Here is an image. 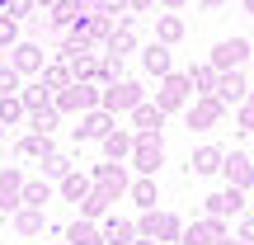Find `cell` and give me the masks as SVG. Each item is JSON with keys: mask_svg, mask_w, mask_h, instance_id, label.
Listing matches in <instances>:
<instances>
[{"mask_svg": "<svg viewBox=\"0 0 254 245\" xmlns=\"http://www.w3.org/2000/svg\"><path fill=\"white\" fill-rule=\"evenodd\" d=\"M52 104H57L62 113L99 109V104H104V85H99V81H71L66 90H57V94H52Z\"/></svg>", "mask_w": 254, "mask_h": 245, "instance_id": "obj_1", "label": "cell"}, {"mask_svg": "<svg viewBox=\"0 0 254 245\" xmlns=\"http://www.w3.org/2000/svg\"><path fill=\"white\" fill-rule=\"evenodd\" d=\"M113 127H118V113H113V109H104V104H99V109H85L80 127H75V142H104Z\"/></svg>", "mask_w": 254, "mask_h": 245, "instance_id": "obj_2", "label": "cell"}, {"mask_svg": "<svg viewBox=\"0 0 254 245\" xmlns=\"http://www.w3.org/2000/svg\"><path fill=\"white\" fill-rule=\"evenodd\" d=\"M189 94H193V81H189V76H179V71H170V76H160L155 104H160L165 113H174V109H184V104H189Z\"/></svg>", "mask_w": 254, "mask_h": 245, "instance_id": "obj_3", "label": "cell"}, {"mask_svg": "<svg viewBox=\"0 0 254 245\" xmlns=\"http://www.w3.org/2000/svg\"><path fill=\"white\" fill-rule=\"evenodd\" d=\"M221 118H226V104H221L217 94H198V99L189 104V127L193 132H212Z\"/></svg>", "mask_w": 254, "mask_h": 245, "instance_id": "obj_4", "label": "cell"}, {"mask_svg": "<svg viewBox=\"0 0 254 245\" xmlns=\"http://www.w3.org/2000/svg\"><path fill=\"white\" fill-rule=\"evenodd\" d=\"M250 57H254V43H245V38H221V43L212 47V66H217V71H236Z\"/></svg>", "mask_w": 254, "mask_h": 245, "instance_id": "obj_5", "label": "cell"}, {"mask_svg": "<svg viewBox=\"0 0 254 245\" xmlns=\"http://www.w3.org/2000/svg\"><path fill=\"white\" fill-rule=\"evenodd\" d=\"M141 99H146V90H141L136 81H113V85H104V109H113V113H132Z\"/></svg>", "mask_w": 254, "mask_h": 245, "instance_id": "obj_6", "label": "cell"}, {"mask_svg": "<svg viewBox=\"0 0 254 245\" xmlns=\"http://www.w3.org/2000/svg\"><path fill=\"white\" fill-rule=\"evenodd\" d=\"M136 231H141V236H155V241H179L184 222L174 217V212H155V208H146V217L136 222Z\"/></svg>", "mask_w": 254, "mask_h": 245, "instance_id": "obj_7", "label": "cell"}, {"mask_svg": "<svg viewBox=\"0 0 254 245\" xmlns=\"http://www.w3.org/2000/svg\"><path fill=\"white\" fill-rule=\"evenodd\" d=\"M127 161H132L141 174H155V170L165 165V146H160V137H141V132H136V146H132V156H127Z\"/></svg>", "mask_w": 254, "mask_h": 245, "instance_id": "obj_8", "label": "cell"}, {"mask_svg": "<svg viewBox=\"0 0 254 245\" xmlns=\"http://www.w3.org/2000/svg\"><path fill=\"white\" fill-rule=\"evenodd\" d=\"M9 66H14L19 76H38L47 66V52H43V43H24L19 38L14 47H9Z\"/></svg>", "mask_w": 254, "mask_h": 245, "instance_id": "obj_9", "label": "cell"}, {"mask_svg": "<svg viewBox=\"0 0 254 245\" xmlns=\"http://www.w3.org/2000/svg\"><path fill=\"white\" fill-rule=\"evenodd\" d=\"M94 189H99V193H109V198L118 203L123 193L132 189V179H127V170H123L118 161H109V165H99V170H94Z\"/></svg>", "mask_w": 254, "mask_h": 245, "instance_id": "obj_10", "label": "cell"}, {"mask_svg": "<svg viewBox=\"0 0 254 245\" xmlns=\"http://www.w3.org/2000/svg\"><path fill=\"white\" fill-rule=\"evenodd\" d=\"M221 174H226V184H236V189H254V165L245 151H226V161H221Z\"/></svg>", "mask_w": 254, "mask_h": 245, "instance_id": "obj_11", "label": "cell"}, {"mask_svg": "<svg viewBox=\"0 0 254 245\" xmlns=\"http://www.w3.org/2000/svg\"><path fill=\"white\" fill-rule=\"evenodd\" d=\"M19 208H24V174L5 165L0 170V212H19Z\"/></svg>", "mask_w": 254, "mask_h": 245, "instance_id": "obj_12", "label": "cell"}, {"mask_svg": "<svg viewBox=\"0 0 254 245\" xmlns=\"http://www.w3.org/2000/svg\"><path fill=\"white\" fill-rule=\"evenodd\" d=\"M160 127H165V109L155 99H141L132 109V132H141V137H160Z\"/></svg>", "mask_w": 254, "mask_h": 245, "instance_id": "obj_13", "label": "cell"}, {"mask_svg": "<svg viewBox=\"0 0 254 245\" xmlns=\"http://www.w3.org/2000/svg\"><path fill=\"white\" fill-rule=\"evenodd\" d=\"M240 208H245V189H236V184H226L221 193H212V198H207V212H212V217H236Z\"/></svg>", "mask_w": 254, "mask_h": 245, "instance_id": "obj_14", "label": "cell"}, {"mask_svg": "<svg viewBox=\"0 0 254 245\" xmlns=\"http://www.w3.org/2000/svg\"><path fill=\"white\" fill-rule=\"evenodd\" d=\"M217 94L221 104H245V94H250V85H245V76H240V66L236 71H221V81H217Z\"/></svg>", "mask_w": 254, "mask_h": 245, "instance_id": "obj_15", "label": "cell"}, {"mask_svg": "<svg viewBox=\"0 0 254 245\" xmlns=\"http://www.w3.org/2000/svg\"><path fill=\"white\" fill-rule=\"evenodd\" d=\"M141 66L155 76V81H160V76H170V71H174V66H170V43H160V38H155L151 47H141Z\"/></svg>", "mask_w": 254, "mask_h": 245, "instance_id": "obj_16", "label": "cell"}, {"mask_svg": "<svg viewBox=\"0 0 254 245\" xmlns=\"http://www.w3.org/2000/svg\"><path fill=\"white\" fill-rule=\"evenodd\" d=\"M221 161H226V151H221V146H198V151L189 156V170H193V174H217Z\"/></svg>", "mask_w": 254, "mask_h": 245, "instance_id": "obj_17", "label": "cell"}, {"mask_svg": "<svg viewBox=\"0 0 254 245\" xmlns=\"http://www.w3.org/2000/svg\"><path fill=\"white\" fill-rule=\"evenodd\" d=\"M66 245H109V241H104V227H94L90 217H80L75 227H66Z\"/></svg>", "mask_w": 254, "mask_h": 245, "instance_id": "obj_18", "label": "cell"}, {"mask_svg": "<svg viewBox=\"0 0 254 245\" xmlns=\"http://www.w3.org/2000/svg\"><path fill=\"white\" fill-rule=\"evenodd\" d=\"M136 146V132H127V127H113L109 137H104V151H109V161H127Z\"/></svg>", "mask_w": 254, "mask_h": 245, "instance_id": "obj_19", "label": "cell"}, {"mask_svg": "<svg viewBox=\"0 0 254 245\" xmlns=\"http://www.w3.org/2000/svg\"><path fill=\"white\" fill-rule=\"evenodd\" d=\"M141 231H136V222H123V217H109L104 222V241L109 245H132Z\"/></svg>", "mask_w": 254, "mask_h": 245, "instance_id": "obj_20", "label": "cell"}, {"mask_svg": "<svg viewBox=\"0 0 254 245\" xmlns=\"http://www.w3.org/2000/svg\"><path fill=\"white\" fill-rule=\"evenodd\" d=\"M19 156H28V161H47V156H52V132H28L24 142H19Z\"/></svg>", "mask_w": 254, "mask_h": 245, "instance_id": "obj_21", "label": "cell"}, {"mask_svg": "<svg viewBox=\"0 0 254 245\" xmlns=\"http://www.w3.org/2000/svg\"><path fill=\"white\" fill-rule=\"evenodd\" d=\"M90 189H94V174H80V170H71V174L62 179V198H66V203H80Z\"/></svg>", "mask_w": 254, "mask_h": 245, "instance_id": "obj_22", "label": "cell"}, {"mask_svg": "<svg viewBox=\"0 0 254 245\" xmlns=\"http://www.w3.org/2000/svg\"><path fill=\"white\" fill-rule=\"evenodd\" d=\"M38 81L57 94V90H66V85H71V66H66V62H52V66H43V71H38Z\"/></svg>", "mask_w": 254, "mask_h": 245, "instance_id": "obj_23", "label": "cell"}, {"mask_svg": "<svg viewBox=\"0 0 254 245\" xmlns=\"http://www.w3.org/2000/svg\"><path fill=\"white\" fill-rule=\"evenodd\" d=\"M189 81H193V94H212V90H217V81H221V71L207 62V66H193Z\"/></svg>", "mask_w": 254, "mask_h": 245, "instance_id": "obj_24", "label": "cell"}, {"mask_svg": "<svg viewBox=\"0 0 254 245\" xmlns=\"http://www.w3.org/2000/svg\"><path fill=\"white\" fill-rule=\"evenodd\" d=\"M14 231L19 236H38V231H43V208H28L24 203V208L14 212Z\"/></svg>", "mask_w": 254, "mask_h": 245, "instance_id": "obj_25", "label": "cell"}, {"mask_svg": "<svg viewBox=\"0 0 254 245\" xmlns=\"http://www.w3.org/2000/svg\"><path fill=\"white\" fill-rule=\"evenodd\" d=\"M155 38L174 47V43L184 38V19H179V14H155Z\"/></svg>", "mask_w": 254, "mask_h": 245, "instance_id": "obj_26", "label": "cell"}, {"mask_svg": "<svg viewBox=\"0 0 254 245\" xmlns=\"http://www.w3.org/2000/svg\"><path fill=\"white\" fill-rule=\"evenodd\" d=\"M127 193H132V203H136V208H155V203H160V198H155V174H141V179H136L132 184V189H127Z\"/></svg>", "mask_w": 254, "mask_h": 245, "instance_id": "obj_27", "label": "cell"}, {"mask_svg": "<svg viewBox=\"0 0 254 245\" xmlns=\"http://www.w3.org/2000/svg\"><path fill=\"white\" fill-rule=\"evenodd\" d=\"M132 47H136V33H132V24H118V28L109 33V43H104V52H118V57H127Z\"/></svg>", "mask_w": 254, "mask_h": 245, "instance_id": "obj_28", "label": "cell"}, {"mask_svg": "<svg viewBox=\"0 0 254 245\" xmlns=\"http://www.w3.org/2000/svg\"><path fill=\"white\" fill-rule=\"evenodd\" d=\"M19 118H28V104L19 99V94H0V123H5V127H14Z\"/></svg>", "mask_w": 254, "mask_h": 245, "instance_id": "obj_29", "label": "cell"}, {"mask_svg": "<svg viewBox=\"0 0 254 245\" xmlns=\"http://www.w3.org/2000/svg\"><path fill=\"white\" fill-rule=\"evenodd\" d=\"M28 123H33V132H57V123H62V109H57V104H43V109L28 113Z\"/></svg>", "mask_w": 254, "mask_h": 245, "instance_id": "obj_30", "label": "cell"}, {"mask_svg": "<svg viewBox=\"0 0 254 245\" xmlns=\"http://www.w3.org/2000/svg\"><path fill=\"white\" fill-rule=\"evenodd\" d=\"M109 203H113L109 193L90 189V193H85V198H80V217H90V222H94V217H104V212H109Z\"/></svg>", "mask_w": 254, "mask_h": 245, "instance_id": "obj_31", "label": "cell"}, {"mask_svg": "<svg viewBox=\"0 0 254 245\" xmlns=\"http://www.w3.org/2000/svg\"><path fill=\"white\" fill-rule=\"evenodd\" d=\"M47 198H52V184L47 179H24V203L28 208H43Z\"/></svg>", "mask_w": 254, "mask_h": 245, "instance_id": "obj_32", "label": "cell"}, {"mask_svg": "<svg viewBox=\"0 0 254 245\" xmlns=\"http://www.w3.org/2000/svg\"><path fill=\"white\" fill-rule=\"evenodd\" d=\"M19 99H24V104H28V113H33V109H43V104H52V90H47L43 81H33L28 90H19Z\"/></svg>", "mask_w": 254, "mask_h": 245, "instance_id": "obj_33", "label": "cell"}, {"mask_svg": "<svg viewBox=\"0 0 254 245\" xmlns=\"http://www.w3.org/2000/svg\"><path fill=\"white\" fill-rule=\"evenodd\" d=\"M179 245H212L207 222H193V227H184V231H179Z\"/></svg>", "mask_w": 254, "mask_h": 245, "instance_id": "obj_34", "label": "cell"}, {"mask_svg": "<svg viewBox=\"0 0 254 245\" xmlns=\"http://www.w3.org/2000/svg\"><path fill=\"white\" fill-rule=\"evenodd\" d=\"M14 43H19V19L0 9V52H5V47H14Z\"/></svg>", "mask_w": 254, "mask_h": 245, "instance_id": "obj_35", "label": "cell"}, {"mask_svg": "<svg viewBox=\"0 0 254 245\" xmlns=\"http://www.w3.org/2000/svg\"><path fill=\"white\" fill-rule=\"evenodd\" d=\"M43 170L52 174V179H66V174H71L75 165H71V156H62V151H52V156H47V161H43Z\"/></svg>", "mask_w": 254, "mask_h": 245, "instance_id": "obj_36", "label": "cell"}, {"mask_svg": "<svg viewBox=\"0 0 254 245\" xmlns=\"http://www.w3.org/2000/svg\"><path fill=\"white\" fill-rule=\"evenodd\" d=\"M33 5H38V0H0V9H5V14H14V19L33 14Z\"/></svg>", "mask_w": 254, "mask_h": 245, "instance_id": "obj_37", "label": "cell"}, {"mask_svg": "<svg viewBox=\"0 0 254 245\" xmlns=\"http://www.w3.org/2000/svg\"><path fill=\"white\" fill-rule=\"evenodd\" d=\"M0 94H19V71L14 66H0Z\"/></svg>", "mask_w": 254, "mask_h": 245, "instance_id": "obj_38", "label": "cell"}, {"mask_svg": "<svg viewBox=\"0 0 254 245\" xmlns=\"http://www.w3.org/2000/svg\"><path fill=\"white\" fill-rule=\"evenodd\" d=\"M240 132H254V99L245 94V104H240Z\"/></svg>", "mask_w": 254, "mask_h": 245, "instance_id": "obj_39", "label": "cell"}, {"mask_svg": "<svg viewBox=\"0 0 254 245\" xmlns=\"http://www.w3.org/2000/svg\"><path fill=\"white\" fill-rule=\"evenodd\" d=\"M202 222H207V231H212V241H221V236H231V231H226V217H212V212H207V217H202Z\"/></svg>", "mask_w": 254, "mask_h": 245, "instance_id": "obj_40", "label": "cell"}, {"mask_svg": "<svg viewBox=\"0 0 254 245\" xmlns=\"http://www.w3.org/2000/svg\"><path fill=\"white\" fill-rule=\"evenodd\" d=\"M94 9H104V14H123L127 0H94Z\"/></svg>", "mask_w": 254, "mask_h": 245, "instance_id": "obj_41", "label": "cell"}, {"mask_svg": "<svg viewBox=\"0 0 254 245\" xmlns=\"http://www.w3.org/2000/svg\"><path fill=\"white\" fill-rule=\"evenodd\" d=\"M160 5V0H127V9H132V14H146V9H155Z\"/></svg>", "mask_w": 254, "mask_h": 245, "instance_id": "obj_42", "label": "cell"}, {"mask_svg": "<svg viewBox=\"0 0 254 245\" xmlns=\"http://www.w3.org/2000/svg\"><path fill=\"white\" fill-rule=\"evenodd\" d=\"M240 236H245V241L254 245V217H245V222H240Z\"/></svg>", "mask_w": 254, "mask_h": 245, "instance_id": "obj_43", "label": "cell"}, {"mask_svg": "<svg viewBox=\"0 0 254 245\" xmlns=\"http://www.w3.org/2000/svg\"><path fill=\"white\" fill-rule=\"evenodd\" d=\"M212 245H250L245 236H221V241H212Z\"/></svg>", "mask_w": 254, "mask_h": 245, "instance_id": "obj_44", "label": "cell"}, {"mask_svg": "<svg viewBox=\"0 0 254 245\" xmlns=\"http://www.w3.org/2000/svg\"><path fill=\"white\" fill-rule=\"evenodd\" d=\"M132 245H160V241H155V236H141V241H132Z\"/></svg>", "mask_w": 254, "mask_h": 245, "instance_id": "obj_45", "label": "cell"}, {"mask_svg": "<svg viewBox=\"0 0 254 245\" xmlns=\"http://www.w3.org/2000/svg\"><path fill=\"white\" fill-rule=\"evenodd\" d=\"M202 5H207V9H217V5H226V0H202Z\"/></svg>", "mask_w": 254, "mask_h": 245, "instance_id": "obj_46", "label": "cell"}, {"mask_svg": "<svg viewBox=\"0 0 254 245\" xmlns=\"http://www.w3.org/2000/svg\"><path fill=\"white\" fill-rule=\"evenodd\" d=\"M38 5H43V9H52V5H57V0H38Z\"/></svg>", "mask_w": 254, "mask_h": 245, "instance_id": "obj_47", "label": "cell"}, {"mask_svg": "<svg viewBox=\"0 0 254 245\" xmlns=\"http://www.w3.org/2000/svg\"><path fill=\"white\" fill-rule=\"evenodd\" d=\"M245 14H254V0H245Z\"/></svg>", "mask_w": 254, "mask_h": 245, "instance_id": "obj_48", "label": "cell"}, {"mask_svg": "<svg viewBox=\"0 0 254 245\" xmlns=\"http://www.w3.org/2000/svg\"><path fill=\"white\" fill-rule=\"evenodd\" d=\"M0 137H5V123H0Z\"/></svg>", "mask_w": 254, "mask_h": 245, "instance_id": "obj_49", "label": "cell"}, {"mask_svg": "<svg viewBox=\"0 0 254 245\" xmlns=\"http://www.w3.org/2000/svg\"><path fill=\"white\" fill-rule=\"evenodd\" d=\"M250 193H254V189H250Z\"/></svg>", "mask_w": 254, "mask_h": 245, "instance_id": "obj_50", "label": "cell"}]
</instances>
